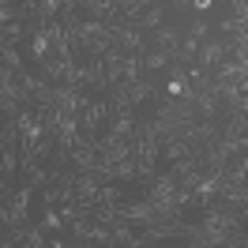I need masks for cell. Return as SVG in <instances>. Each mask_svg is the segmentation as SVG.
<instances>
[{"mask_svg": "<svg viewBox=\"0 0 248 248\" xmlns=\"http://www.w3.org/2000/svg\"><path fill=\"white\" fill-rule=\"evenodd\" d=\"M106 128H109V98L98 94V98H91V106L79 113V132H83L87 140H98Z\"/></svg>", "mask_w": 248, "mask_h": 248, "instance_id": "obj_1", "label": "cell"}]
</instances>
